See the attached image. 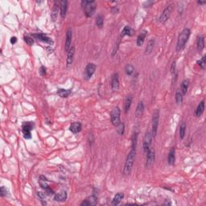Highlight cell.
Returning a JSON list of instances; mask_svg holds the SVG:
<instances>
[{"mask_svg": "<svg viewBox=\"0 0 206 206\" xmlns=\"http://www.w3.org/2000/svg\"><path fill=\"white\" fill-rule=\"evenodd\" d=\"M131 103H132V97L131 95L127 96V98L125 100V104H124V110L126 113L130 110L131 106Z\"/></svg>", "mask_w": 206, "mask_h": 206, "instance_id": "cell-28", "label": "cell"}, {"mask_svg": "<svg viewBox=\"0 0 206 206\" xmlns=\"http://www.w3.org/2000/svg\"><path fill=\"white\" fill-rule=\"evenodd\" d=\"M40 73L41 76H45L46 74V68L42 66V67L40 68Z\"/></svg>", "mask_w": 206, "mask_h": 206, "instance_id": "cell-41", "label": "cell"}, {"mask_svg": "<svg viewBox=\"0 0 206 206\" xmlns=\"http://www.w3.org/2000/svg\"><path fill=\"white\" fill-rule=\"evenodd\" d=\"M111 88L114 91H117L119 89V79L118 73H115L111 77Z\"/></svg>", "mask_w": 206, "mask_h": 206, "instance_id": "cell-13", "label": "cell"}, {"mask_svg": "<svg viewBox=\"0 0 206 206\" xmlns=\"http://www.w3.org/2000/svg\"><path fill=\"white\" fill-rule=\"evenodd\" d=\"M155 160V152L153 149H150L147 152V160H146V167L150 168L153 166Z\"/></svg>", "mask_w": 206, "mask_h": 206, "instance_id": "cell-9", "label": "cell"}, {"mask_svg": "<svg viewBox=\"0 0 206 206\" xmlns=\"http://www.w3.org/2000/svg\"><path fill=\"white\" fill-rule=\"evenodd\" d=\"M0 192H1V197H6L7 195V188H5L4 186H2L1 187V188H0Z\"/></svg>", "mask_w": 206, "mask_h": 206, "instance_id": "cell-40", "label": "cell"}, {"mask_svg": "<svg viewBox=\"0 0 206 206\" xmlns=\"http://www.w3.org/2000/svg\"><path fill=\"white\" fill-rule=\"evenodd\" d=\"M37 195H38V197L41 199V201H44V199H45V197H46V194L44 193V192H39Z\"/></svg>", "mask_w": 206, "mask_h": 206, "instance_id": "cell-42", "label": "cell"}, {"mask_svg": "<svg viewBox=\"0 0 206 206\" xmlns=\"http://www.w3.org/2000/svg\"><path fill=\"white\" fill-rule=\"evenodd\" d=\"M56 3H55L54 8L52 9V19L53 21L56 20V16H57V13H58V6L56 5Z\"/></svg>", "mask_w": 206, "mask_h": 206, "instance_id": "cell-37", "label": "cell"}, {"mask_svg": "<svg viewBox=\"0 0 206 206\" xmlns=\"http://www.w3.org/2000/svg\"><path fill=\"white\" fill-rule=\"evenodd\" d=\"M47 182H48V180L45 178L44 176H40V179H39V183H40V185L41 186V188H44L45 191L49 188Z\"/></svg>", "mask_w": 206, "mask_h": 206, "instance_id": "cell-26", "label": "cell"}, {"mask_svg": "<svg viewBox=\"0 0 206 206\" xmlns=\"http://www.w3.org/2000/svg\"><path fill=\"white\" fill-rule=\"evenodd\" d=\"M33 130V123L31 122H27L23 124V134L26 139L32 138V131Z\"/></svg>", "mask_w": 206, "mask_h": 206, "instance_id": "cell-7", "label": "cell"}, {"mask_svg": "<svg viewBox=\"0 0 206 206\" xmlns=\"http://www.w3.org/2000/svg\"><path fill=\"white\" fill-rule=\"evenodd\" d=\"M138 135H139V131L136 130V131L134 132V134L132 135V149H135L136 148V144H137V140H138Z\"/></svg>", "mask_w": 206, "mask_h": 206, "instance_id": "cell-30", "label": "cell"}, {"mask_svg": "<svg viewBox=\"0 0 206 206\" xmlns=\"http://www.w3.org/2000/svg\"><path fill=\"white\" fill-rule=\"evenodd\" d=\"M171 9H172L171 5H169L168 7H167L163 10V12L161 16L159 17V22H160L161 24H164L167 20L169 19L171 12Z\"/></svg>", "mask_w": 206, "mask_h": 206, "instance_id": "cell-11", "label": "cell"}, {"mask_svg": "<svg viewBox=\"0 0 206 206\" xmlns=\"http://www.w3.org/2000/svg\"><path fill=\"white\" fill-rule=\"evenodd\" d=\"M16 42H17V38H16V36H13V37L11 38V43L12 44H15Z\"/></svg>", "mask_w": 206, "mask_h": 206, "instance_id": "cell-43", "label": "cell"}, {"mask_svg": "<svg viewBox=\"0 0 206 206\" xmlns=\"http://www.w3.org/2000/svg\"><path fill=\"white\" fill-rule=\"evenodd\" d=\"M69 131L73 132V134L79 133L80 131H81V123L75 122V123H72L70 127H69Z\"/></svg>", "mask_w": 206, "mask_h": 206, "instance_id": "cell-16", "label": "cell"}, {"mask_svg": "<svg viewBox=\"0 0 206 206\" xmlns=\"http://www.w3.org/2000/svg\"><path fill=\"white\" fill-rule=\"evenodd\" d=\"M96 64L94 63L88 64L85 69V73H84V78L85 80H89L92 77V76L94 75V73L96 71Z\"/></svg>", "mask_w": 206, "mask_h": 206, "instance_id": "cell-8", "label": "cell"}, {"mask_svg": "<svg viewBox=\"0 0 206 206\" xmlns=\"http://www.w3.org/2000/svg\"><path fill=\"white\" fill-rule=\"evenodd\" d=\"M68 195L66 191H61L59 193H56L54 197V200L56 201H59V202H64L67 200Z\"/></svg>", "mask_w": 206, "mask_h": 206, "instance_id": "cell-14", "label": "cell"}, {"mask_svg": "<svg viewBox=\"0 0 206 206\" xmlns=\"http://www.w3.org/2000/svg\"><path fill=\"white\" fill-rule=\"evenodd\" d=\"M96 25L98 28H102L104 26V19L102 16H98L96 18Z\"/></svg>", "mask_w": 206, "mask_h": 206, "instance_id": "cell-34", "label": "cell"}, {"mask_svg": "<svg viewBox=\"0 0 206 206\" xmlns=\"http://www.w3.org/2000/svg\"><path fill=\"white\" fill-rule=\"evenodd\" d=\"M204 111H205V102L202 101V102H200L197 108V110H196V115L197 117H201L203 113H204Z\"/></svg>", "mask_w": 206, "mask_h": 206, "instance_id": "cell-25", "label": "cell"}, {"mask_svg": "<svg viewBox=\"0 0 206 206\" xmlns=\"http://www.w3.org/2000/svg\"><path fill=\"white\" fill-rule=\"evenodd\" d=\"M135 154H136V150L131 149V151L129 152V154L127 155L124 168H123V174L125 176H129L131 174L132 167H133L134 163H135Z\"/></svg>", "mask_w": 206, "mask_h": 206, "instance_id": "cell-2", "label": "cell"}, {"mask_svg": "<svg viewBox=\"0 0 206 206\" xmlns=\"http://www.w3.org/2000/svg\"><path fill=\"white\" fill-rule=\"evenodd\" d=\"M74 54H75V48H74V47H71V48H69V50L68 51L67 66H69V65L72 64V63H73Z\"/></svg>", "mask_w": 206, "mask_h": 206, "instance_id": "cell-17", "label": "cell"}, {"mask_svg": "<svg viewBox=\"0 0 206 206\" xmlns=\"http://www.w3.org/2000/svg\"><path fill=\"white\" fill-rule=\"evenodd\" d=\"M197 3L200 4V5H204V4L206 3V2L205 1H204V2H202V1H198V2H197Z\"/></svg>", "mask_w": 206, "mask_h": 206, "instance_id": "cell-44", "label": "cell"}, {"mask_svg": "<svg viewBox=\"0 0 206 206\" xmlns=\"http://www.w3.org/2000/svg\"><path fill=\"white\" fill-rule=\"evenodd\" d=\"M197 48L199 52H201L205 48V38L204 36H199L197 40Z\"/></svg>", "mask_w": 206, "mask_h": 206, "instance_id": "cell-22", "label": "cell"}, {"mask_svg": "<svg viewBox=\"0 0 206 206\" xmlns=\"http://www.w3.org/2000/svg\"><path fill=\"white\" fill-rule=\"evenodd\" d=\"M151 141H152V134H151V131H147L146 135L144 136L143 143V148L144 152L147 153V151L151 149Z\"/></svg>", "mask_w": 206, "mask_h": 206, "instance_id": "cell-6", "label": "cell"}, {"mask_svg": "<svg viewBox=\"0 0 206 206\" xmlns=\"http://www.w3.org/2000/svg\"><path fill=\"white\" fill-rule=\"evenodd\" d=\"M185 132H186V125L185 123H181L180 127V139H183L184 138L185 135Z\"/></svg>", "mask_w": 206, "mask_h": 206, "instance_id": "cell-32", "label": "cell"}, {"mask_svg": "<svg viewBox=\"0 0 206 206\" xmlns=\"http://www.w3.org/2000/svg\"><path fill=\"white\" fill-rule=\"evenodd\" d=\"M134 34V31L133 29H131L129 26H125L124 28L123 29V31L121 32V36L123 37L125 36H132Z\"/></svg>", "mask_w": 206, "mask_h": 206, "instance_id": "cell-27", "label": "cell"}, {"mask_svg": "<svg viewBox=\"0 0 206 206\" xmlns=\"http://www.w3.org/2000/svg\"><path fill=\"white\" fill-rule=\"evenodd\" d=\"M81 5L85 16L87 18L92 17L97 7V3L95 1H81Z\"/></svg>", "mask_w": 206, "mask_h": 206, "instance_id": "cell-3", "label": "cell"}, {"mask_svg": "<svg viewBox=\"0 0 206 206\" xmlns=\"http://www.w3.org/2000/svg\"><path fill=\"white\" fill-rule=\"evenodd\" d=\"M32 37H34L35 39H37V40H40L42 42H44L46 44H50V45H52L53 44V40H52L50 37H48L47 35H45L44 33H36V34H33L32 35Z\"/></svg>", "mask_w": 206, "mask_h": 206, "instance_id": "cell-10", "label": "cell"}, {"mask_svg": "<svg viewBox=\"0 0 206 206\" xmlns=\"http://www.w3.org/2000/svg\"><path fill=\"white\" fill-rule=\"evenodd\" d=\"M72 30L71 28H69L67 30L66 32V40H65V44H64V50L68 52L69 50V48H71V42H72Z\"/></svg>", "mask_w": 206, "mask_h": 206, "instance_id": "cell-12", "label": "cell"}, {"mask_svg": "<svg viewBox=\"0 0 206 206\" xmlns=\"http://www.w3.org/2000/svg\"><path fill=\"white\" fill-rule=\"evenodd\" d=\"M143 110H144V104L143 102H139L138 106H137V109L135 110V115L136 118H140L142 117L143 114Z\"/></svg>", "mask_w": 206, "mask_h": 206, "instance_id": "cell-20", "label": "cell"}, {"mask_svg": "<svg viewBox=\"0 0 206 206\" xmlns=\"http://www.w3.org/2000/svg\"><path fill=\"white\" fill-rule=\"evenodd\" d=\"M125 72H126L127 75L131 76L133 73H134V72H135L134 66L131 65V64H127L126 67H125Z\"/></svg>", "mask_w": 206, "mask_h": 206, "instance_id": "cell-35", "label": "cell"}, {"mask_svg": "<svg viewBox=\"0 0 206 206\" xmlns=\"http://www.w3.org/2000/svg\"><path fill=\"white\" fill-rule=\"evenodd\" d=\"M123 197H124V194H123V193H122V192L117 193V194L115 196L113 201H112V205H118L120 204V202L122 201Z\"/></svg>", "mask_w": 206, "mask_h": 206, "instance_id": "cell-21", "label": "cell"}, {"mask_svg": "<svg viewBox=\"0 0 206 206\" xmlns=\"http://www.w3.org/2000/svg\"><path fill=\"white\" fill-rule=\"evenodd\" d=\"M188 86H189V81L187 79L184 80L181 83V89H180V92L182 93L183 96H184L187 94Z\"/></svg>", "mask_w": 206, "mask_h": 206, "instance_id": "cell-23", "label": "cell"}, {"mask_svg": "<svg viewBox=\"0 0 206 206\" xmlns=\"http://www.w3.org/2000/svg\"><path fill=\"white\" fill-rule=\"evenodd\" d=\"M24 41L26 42V44L28 45H32L34 44V40L32 39V37H29V36H24Z\"/></svg>", "mask_w": 206, "mask_h": 206, "instance_id": "cell-39", "label": "cell"}, {"mask_svg": "<svg viewBox=\"0 0 206 206\" xmlns=\"http://www.w3.org/2000/svg\"><path fill=\"white\" fill-rule=\"evenodd\" d=\"M120 114H121V110H120V108L118 106L114 108L111 112V123L115 127H117L119 123H121L120 122Z\"/></svg>", "mask_w": 206, "mask_h": 206, "instance_id": "cell-5", "label": "cell"}, {"mask_svg": "<svg viewBox=\"0 0 206 206\" xmlns=\"http://www.w3.org/2000/svg\"><path fill=\"white\" fill-rule=\"evenodd\" d=\"M154 44H155V40L154 39H151V40L148 41L147 45V48H146V54H151V52L153 51L154 47Z\"/></svg>", "mask_w": 206, "mask_h": 206, "instance_id": "cell-24", "label": "cell"}, {"mask_svg": "<svg viewBox=\"0 0 206 206\" xmlns=\"http://www.w3.org/2000/svg\"><path fill=\"white\" fill-rule=\"evenodd\" d=\"M159 110H155L153 113V116H152V130H151L152 138L156 137L157 130H158L159 127Z\"/></svg>", "mask_w": 206, "mask_h": 206, "instance_id": "cell-4", "label": "cell"}, {"mask_svg": "<svg viewBox=\"0 0 206 206\" xmlns=\"http://www.w3.org/2000/svg\"><path fill=\"white\" fill-rule=\"evenodd\" d=\"M147 35V30H143V32H141L140 34H139L138 37H137V41H136V43H137V45L138 46H141V45H143V44L144 43V40H145V38H146V36Z\"/></svg>", "mask_w": 206, "mask_h": 206, "instance_id": "cell-18", "label": "cell"}, {"mask_svg": "<svg viewBox=\"0 0 206 206\" xmlns=\"http://www.w3.org/2000/svg\"><path fill=\"white\" fill-rule=\"evenodd\" d=\"M197 64H198L200 67L202 69H205V64H206V56H204L202 58L201 60H197Z\"/></svg>", "mask_w": 206, "mask_h": 206, "instance_id": "cell-38", "label": "cell"}, {"mask_svg": "<svg viewBox=\"0 0 206 206\" xmlns=\"http://www.w3.org/2000/svg\"><path fill=\"white\" fill-rule=\"evenodd\" d=\"M191 35L190 29L188 28H184L180 34L179 35L178 40H177V44H176V51L180 52L183 50L185 45H186L188 40L189 39Z\"/></svg>", "mask_w": 206, "mask_h": 206, "instance_id": "cell-1", "label": "cell"}, {"mask_svg": "<svg viewBox=\"0 0 206 206\" xmlns=\"http://www.w3.org/2000/svg\"><path fill=\"white\" fill-rule=\"evenodd\" d=\"M183 98H184V96H183L182 93L180 92V90H177V91L176 92L175 98H176V103L178 105L183 102Z\"/></svg>", "mask_w": 206, "mask_h": 206, "instance_id": "cell-31", "label": "cell"}, {"mask_svg": "<svg viewBox=\"0 0 206 206\" xmlns=\"http://www.w3.org/2000/svg\"><path fill=\"white\" fill-rule=\"evenodd\" d=\"M86 201H88L89 205H95L96 204H97V202H98V198H97L96 196L93 195V196L89 197L86 199Z\"/></svg>", "mask_w": 206, "mask_h": 206, "instance_id": "cell-33", "label": "cell"}, {"mask_svg": "<svg viewBox=\"0 0 206 206\" xmlns=\"http://www.w3.org/2000/svg\"><path fill=\"white\" fill-rule=\"evenodd\" d=\"M60 16L64 18L66 16L68 9V2L66 0H63L60 3Z\"/></svg>", "mask_w": 206, "mask_h": 206, "instance_id": "cell-15", "label": "cell"}, {"mask_svg": "<svg viewBox=\"0 0 206 206\" xmlns=\"http://www.w3.org/2000/svg\"><path fill=\"white\" fill-rule=\"evenodd\" d=\"M70 94H71V90H70V89H58V90H57V94H58L60 98H68Z\"/></svg>", "mask_w": 206, "mask_h": 206, "instance_id": "cell-29", "label": "cell"}, {"mask_svg": "<svg viewBox=\"0 0 206 206\" xmlns=\"http://www.w3.org/2000/svg\"><path fill=\"white\" fill-rule=\"evenodd\" d=\"M116 127H117V132L119 133V135H123L124 131H125V125H124V123H120Z\"/></svg>", "mask_w": 206, "mask_h": 206, "instance_id": "cell-36", "label": "cell"}, {"mask_svg": "<svg viewBox=\"0 0 206 206\" xmlns=\"http://www.w3.org/2000/svg\"><path fill=\"white\" fill-rule=\"evenodd\" d=\"M167 160H168V163L170 165H174L175 161H176V151H175L174 147L171 148V150L169 151Z\"/></svg>", "mask_w": 206, "mask_h": 206, "instance_id": "cell-19", "label": "cell"}]
</instances>
